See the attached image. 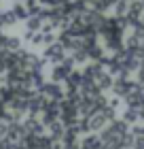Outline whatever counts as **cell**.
<instances>
[{
    "label": "cell",
    "mask_w": 144,
    "mask_h": 149,
    "mask_svg": "<svg viewBox=\"0 0 144 149\" xmlns=\"http://www.w3.org/2000/svg\"><path fill=\"white\" fill-rule=\"evenodd\" d=\"M45 56L49 60H61V58H64V49H61V45H51Z\"/></svg>",
    "instance_id": "6da1fadb"
}]
</instances>
